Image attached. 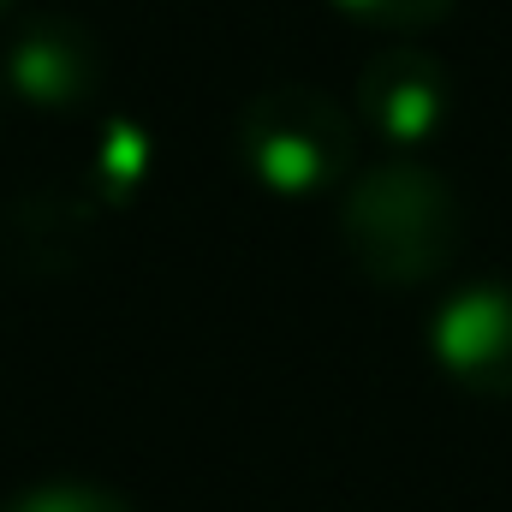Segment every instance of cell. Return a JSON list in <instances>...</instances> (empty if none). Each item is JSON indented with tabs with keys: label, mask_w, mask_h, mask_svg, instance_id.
Returning <instances> with one entry per match:
<instances>
[{
	"label": "cell",
	"mask_w": 512,
	"mask_h": 512,
	"mask_svg": "<svg viewBox=\"0 0 512 512\" xmlns=\"http://www.w3.org/2000/svg\"><path fill=\"white\" fill-rule=\"evenodd\" d=\"M465 239L459 191L423 161H382L370 167L340 203V245L364 280L387 292L429 286Z\"/></svg>",
	"instance_id": "1"
},
{
	"label": "cell",
	"mask_w": 512,
	"mask_h": 512,
	"mask_svg": "<svg viewBox=\"0 0 512 512\" xmlns=\"http://www.w3.org/2000/svg\"><path fill=\"white\" fill-rule=\"evenodd\" d=\"M233 149L262 191L274 197H316L352 173L358 131L352 114L316 84H274L256 90L239 114Z\"/></svg>",
	"instance_id": "2"
},
{
	"label": "cell",
	"mask_w": 512,
	"mask_h": 512,
	"mask_svg": "<svg viewBox=\"0 0 512 512\" xmlns=\"http://www.w3.org/2000/svg\"><path fill=\"white\" fill-rule=\"evenodd\" d=\"M429 352L465 393L512 399V280L459 286L429 322Z\"/></svg>",
	"instance_id": "3"
},
{
	"label": "cell",
	"mask_w": 512,
	"mask_h": 512,
	"mask_svg": "<svg viewBox=\"0 0 512 512\" xmlns=\"http://www.w3.org/2000/svg\"><path fill=\"white\" fill-rule=\"evenodd\" d=\"M447 108H453V84L429 48L393 42L358 72V120L393 149H423L447 126Z\"/></svg>",
	"instance_id": "4"
},
{
	"label": "cell",
	"mask_w": 512,
	"mask_h": 512,
	"mask_svg": "<svg viewBox=\"0 0 512 512\" xmlns=\"http://www.w3.org/2000/svg\"><path fill=\"white\" fill-rule=\"evenodd\" d=\"M6 90L24 96L30 108H84L102 90V42L90 24L66 18V12H42L30 18L12 48H6Z\"/></svg>",
	"instance_id": "5"
},
{
	"label": "cell",
	"mask_w": 512,
	"mask_h": 512,
	"mask_svg": "<svg viewBox=\"0 0 512 512\" xmlns=\"http://www.w3.org/2000/svg\"><path fill=\"white\" fill-rule=\"evenodd\" d=\"M149 161H155L149 131L131 126V120H114V126L102 131L96 155H90V185H96V197H108V203L137 197L143 179H149Z\"/></svg>",
	"instance_id": "6"
},
{
	"label": "cell",
	"mask_w": 512,
	"mask_h": 512,
	"mask_svg": "<svg viewBox=\"0 0 512 512\" xmlns=\"http://www.w3.org/2000/svg\"><path fill=\"white\" fill-rule=\"evenodd\" d=\"M0 512H137L126 495L102 489V483H36V489H18Z\"/></svg>",
	"instance_id": "7"
},
{
	"label": "cell",
	"mask_w": 512,
	"mask_h": 512,
	"mask_svg": "<svg viewBox=\"0 0 512 512\" xmlns=\"http://www.w3.org/2000/svg\"><path fill=\"white\" fill-rule=\"evenodd\" d=\"M334 6L382 30H429L453 12V0H334Z\"/></svg>",
	"instance_id": "8"
},
{
	"label": "cell",
	"mask_w": 512,
	"mask_h": 512,
	"mask_svg": "<svg viewBox=\"0 0 512 512\" xmlns=\"http://www.w3.org/2000/svg\"><path fill=\"white\" fill-rule=\"evenodd\" d=\"M0 6H6V0H0Z\"/></svg>",
	"instance_id": "9"
}]
</instances>
